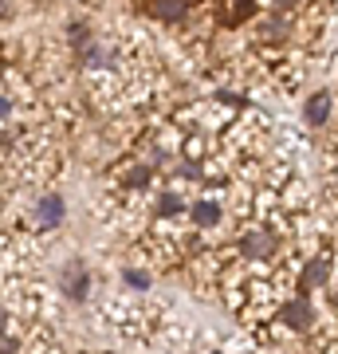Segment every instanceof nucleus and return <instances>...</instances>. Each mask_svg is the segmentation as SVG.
<instances>
[{
	"instance_id": "nucleus-1",
	"label": "nucleus",
	"mask_w": 338,
	"mask_h": 354,
	"mask_svg": "<svg viewBox=\"0 0 338 354\" xmlns=\"http://www.w3.org/2000/svg\"><path fill=\"white\" fill-rule=\"evenodd\" d=\"M276 248H279L276 232H248V236L240 241V256H248V260H272Z\"/></svg>"
},
{
	"instance_id": "nucleus-2",
	"label": "nucleus",
	"mask_w": 338,
	"mask_h": 354,
	"mask_svg": "<svg viewBox=\"0 0 338 354\" xmlns=\"http://www.w3.org/2000/svg\"><path fill=\"white\" fill-rule=\"evenodd\" d=\"M326 276H330V260L326 256H314V260H307V268L299 272V291H307L311 295L314 288H323Z\"/></svg>"
},
{
	"instance_id": "nucleus-3",
	"label": "nucleus",
	"mask_w": 338,
	"mask_h": 354,
	"mask_svg": "<svg viewBox=\"0 0 338 354\" xmlns=\"http://www.w3.org/2000/svg\"><path fill=\"white\" fill-rule=\"evenodd\" d=\"M311 319H314V311H311L307 291H303L299 299H291V304L283 307V323H288L291 330H307V327H311Z\"/></svg>"
},
{
	"instance_id": "nucleus-4",
	"label": "nucleus",
	"mask_w": 338,
	"mask_h": 354,
	"mask_svg": "<svg viewBox=\"0 0 338 354\" xmlns=\"http://www.w3.org/2000/svg\"><path fill=\"white\" fill-rule=\"evenodd\" d=\"M59 221H63V197H59V193L39 197V205H36V225H39V228H55Z\"/></svg>"
},
{
	"instance_id": "nucleus-5",
	"label": "nucleus",
	"mask_w": 338,
	"mask_h": 354,
	"mask_svg": "<svg viewBox=\"0 0 338 354\" xmlns=\"http://www.w3.org/2000/svg\"><path fill=\"white\" fill-rule=\"evenodd\" d=\"M326 118H330V95L319 91V95H311L307 106H303V122H307V127H323Z\"/></svg>"
},
{
	"instance_id": "nucleus-6",
	"label": "nucleus",
	"mask_w": 338,
	"mask_h": 354,
	"mask_svg": "<svg viewBox=\"0 0 338 354\" xmlns=\"http://www.w3.org/2000/svg\"><path fill=\"white\" fill-rule=\"evenodd\" d=\"M189 216H193V225L197 228H213V225H220V205L216 201H193V209H189Z\"/></svg>"
},
{
	"instance_id": "nucleus-7",
	"label": "nucleus",
	"mask_w": 338,
	"mask_h": 354,
	"mask_svg": "<svg viewBox=\"0 0 338 354\" xmlns=\"http://www.w3.org/2000/svg\"><path fill=\"white\" fill-rule=\"evenodd\" d=\"M189 4H193V0H153L150 12L158 16V20H169V24H177V20L189 12Z\"/></svg>"
},
{
	"instance_id": "nucleus-8",
	"label": "nucleus",
	"mask_w": 338,
	"mask_h": 354,
	"mask_svg": "<svg viewBox=\"0 0 338 354\" xmlns=\"http://www.w3.org/2000/svg\"><path fill=\"white\" fill-rule=\"evenodd\" d=\"M87 288H91V279H87V272L79 264H71V279L63 276V291L71 295V299H87Z\"/></svg>"
},
{
	"instance_id": "nucleus-9",
	"label": "nucleus",
	"mask_w": 338,
	"mask_h": 354,
	"mask_svg": "<svg viewBox=\"0 0 338 354\" xmlns=\"http://www.w3.org/2000/svg\"><path fill=\"white\" fill-rule=\"evenodd\" d=\"M181 209H185V205H181V197H173V193H165L162 201H158V213L162 216H177Z\"/></svg>"
},
{
	"instance_id": "nucleus-10",
	"label": "nucleus",
	"mask_w": 338,
	"mask_h": 354,
	"mask_svg": "<svg viewBox=\"0 0 338 354\" xmlns=\"http://www.w3.org/2000/svg\"><path fill=\"white\" fill-rule=\"evenodd\" d=\"M126 185H130V189H146V185H150V169H146V165H138V169H130V177H126Z\"/></svg>"
},
{
	"instance_id": "nucleus-11",
	"label": "nucleus",
	"mask_w": 338,
	"mask_h": 354,
	"mask_svg": "<svg viewBox=\"0 0 338 354\" xmlns=\"http://www.w3.org/2000/svg\"><path fill=\"white\" fill-rule=\"evenodd\" d=\"M67 36H71V44H75V48H87V44H91V32H87V24H79V20H75L71 28H67Z\"/></svg>"
},
{
	"instance_id": "nucleus-12",
	"label": "nucleus",
	"mask_w": 338,
	"mask_h": 354,
	"mask_svg": "<svg viewBox=\"0 0 338 354\" xmlns=\"http://www.w3.org/2000/svg\"><path fill=\"white\" fill-rule=\"evenodd\" d=\"M122 279L130 283V288H138V291H146V288H150V276H146V272H130V268H126V272H122Z\"/></svg>"
},
{
	"instance_id": "nucleus-13",
	"label": "nucleus",
	"mask_w": 338,
	"mask_h": 354,
	"mask_svg": "<svg viewBox=\"0 0 338 354\" xmlns=\"http://www.w3.org/2000/svg\"><path fill=\"white\" fill-rule=\"evenodd\" d=\"M263 32H267V39H283V32H288V28H283V20H267V24H263Z\"/></svg>"
},
{
	"instance_id": "nucleus-14",
	"label": "nucleus",
	"mask_w": 338,
	"mask_h": 354,
	"mask_svg": "<svg viewBox=\"0 0 338 354\" xmlns=\"http://www.w3.org/2000/svg\"><path fill=\"white\" fill-rule=\"evenodd\" d=\"M0 16H12V0H0Z\"/></svg>"
},
{
	"instance_id": "nucleus-15",
	"label": "nucleus",
	"mask_w": 338,
	"mask_h": 354,
	"mask_svg": "<svg viewBox=\"0 0 338 354\" xmlns=\"http://www.w3.org/2000/svg\"><path fill=\"white\" fill-rule=\"evenodd\" d=\"M4 330H8V315H4V307H0V339H4Z\"/></svg>"
},
{
	"instance_id": "nucleus-16",
	"label": "nucleus",
	"mask_w": 338,
	"mask_h": 354,
	"mask_svg": "<svg viewBox=\"0 0 338 354\" xmlns=\"http://www.w3.org/2000/svg\"><path fill=\"white\" fill-rule=\"evenodd\" d=\"M291 4H299V0H276V8H291Z\"/></svg>"
},
{
	"instance_id": "nucleus-17",
	"label": "nucleus",
	"mask_w": 338,
	"mask_h": 354,
	"mask_svg": "<svg viewBox=\"0 0 338 354\" xmlns=\"http://www.w3.org/2000/svg\"><path fill=\"white\" fill-rule=\"evenodd\" d=\"M4 114H8V99H0V118H4Z\"/></svg>"
}]
</instances>
